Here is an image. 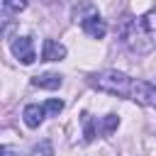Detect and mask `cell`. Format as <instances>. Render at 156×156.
<instances>
[{"label":"cell","instance_id":"obj_1","mask_svg":"<svg viewBox=\"0 0 156 156\" xmlns=\"http://www.w3.org/2000/svg\"><path fill=\"white\" fill-rule=\"evenodd\" d=\"M88 83L95 90L110 93V95H119V98H129L144 107H156V85L141 78H132L122 71H100L93 73L88 78Z\"/></svg>","mask_w":156,"mask_h":156},{"label":"cell","instance_id":"obj_3","mask_svg":"<svg viewBox=\"0 0 156 156\" xmlns=\"http://www.w3.org/2000/svg\"><path fill=\"white\" fill-rule=\"evenodd\" d=\"M80 7H83V10L76 7V12H73V17H76V22L80 24V29H83L88 37H93V39H102V37L107 34V22L98 15V10H95L90 2H83Z\"/></svg>","mask_w":156,"mask_h":156},{"label":"cell","instance_id":"obj_8","mask_svg":"<svg viewBox=\"0 0 156 156\" xmlns=\"http://www.w3.org/2000/svg\"><path fill=\"white\" fill-rule=\"evenodd\" d=\"M117 127H119V117H117V115H105V117L98 122V134H100V136H110Z\"/></svg>","mask_w":156,"mask_h":156},{"label":"cell","instance_id":"obj_7","mask_svg":"<svg viewBox=\"0 0 156 156\" xmlns=\"http://www.w3.org/2000/svg\"><path fill=\"white\" fill-rule=\"evenodd\" d=\"M61 83H63V76L61 73H51V71L39 73V76L32 78V85L34 88H44V90H56V88H61Z\"/></svg>","mask_w":156,"mask_h":156},{"label":"cell","instance_id":"obj_9","mask_svg":"<svg viewBox=\"0 0 156 156\" xmlns=\"http://www.w3.org/2000/svg\"><path fill=\"white\" fill-rule=\"evenodd\" d=\"M98 136V119H93L88 112H83V139L90 144Z\"/></svg>","mask_w":156,"mask_h":156},{"label":"cell","instance_id":"obj_4","mask_svg":"<svg viewBox=\"0 0 156 156\" xmlns=\"http://www.w3.org/2000/svg\"><path fill=\"white\" fill-rule=\"evenodd\" d=\"M10 49H12L15 58H17L20 63H24V66H32V63L37 61V51H34L32 37H17V39H12Z\"/></svg>","mask_w":156,"mask_h":156},{"label":"cell","instance_id":"obj_2","mask_svg":"<svg viewBox=\"0 0 156 156\" xmlns=\"http://www.w3.org/2000/svg\"><path fill=\"white\" fill-rule=\"evenodd\" d=\"M119 39L132 54H151L156 49V10L119 22Z\"/></svg>","mask_w":156,"mask_h":156},{"label":"cell","instance_id":"obj_5","mask_svg":"<svg viewBox=\"0 0 156 156\" xmlns=\"http://www.w3.org/2000/svg\"><path fill=\"white\" fill-rule=\"evenodd\" d=\"M46 115H49V112H46L44 105H27V107L22 110V119H24V124H27L29 129H37V127L44 122Z\"/></svg>","mask_w":156,"mask_h":156},{"label":"cell","instance_id":"obj_6","mask_svg":"<svg viewBox=\"0 0 156 156\" xmlns=\"http://www.w3.org/2000/svg\"><path fill=\"white\" fill-rule=\"evenodd\" d=\"M66 46L61 41H54V39H44V49H41V58L44 61H63L66 58Z\"/></svg>","mask_w":156,"mask_h":156},{"label":"cell","instance_id":"obj_11","mask_svg":"<svg viewBox=\"0 0 156 156\" xmlns=\"http://www.w3.org/2000/svg\"><path fill=\"white\" fill-rule=\"evenodd\" d=\"M2 5L7 12H22L27 7V0H2Z\"/></svg>","mask_w":156,"mask_h":156},{"label":"cell","instance_id":"obj_10","mask_svg":"<svg viewBox=\"0 0 156 156\" xmlns=\"http://www.w3.org/2000/svg\"><path fill=\"white\" fill-rule=\"evenodd\" d=\"M27 156H54V146H51L49 139H41L39 144H34V146L29 149Z\"/></svg>","mask_w":156,"mask_h":156},{"label":"cell","instance_id":"obj_12","mask_svg":"<svg viewBox=\"0 0 156 156\" xmlns=\"http://www.w3.org/2000/svg\"><path fill=\"white\" fill-rule=\"evenodd\" d=\"M44 107H46V112H49V115H58V112L63 110V100H58V98L46 100V102H44Z\"/></svg>","mask_w":156,"mask_h":156}]
</instances>
